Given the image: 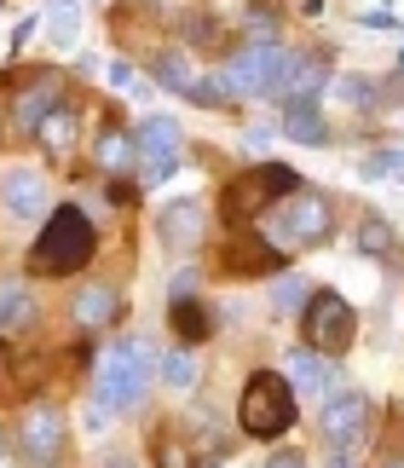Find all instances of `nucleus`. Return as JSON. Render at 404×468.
I'll return each instance as SVG.
<instances>
[{
	"label": "nucleus",
	"instance_id": "obj_22",
	"mask_svg": "<svg viewBox=\"0 0 404 468\" xmlns=\"http://www.w3.org/2000/svg\"><path fill=\"white\" fill-rule=\"evenodd\" d=\"M197 376H202V370H197L191 347H174L168 358H162V382H168L174 393H191V388H197Z\"/></svg>",
	"mask_w": 404,
	"mask_h": 468
},
{
	"label": "nucleus",
	"instance_id": "obj_2",
	"mask_svg": "<svg viewBox=\"0 0 404 468\" xmlns=\"http://www.w3.org/2000/svg\"><path fill=\"white\" fill-rule=\"evenodd\" d=\"M237 422L249 440H283L295 428V382L283 370H254L237 393Z\"/></svg>",
	"mask_w": 404,
	"mask_h": 468
},
{
	"label": "nucleus",
	"instance_id": "obj_32",
	"mask_svg": "<svg viewBox=\"0 0 404 468\" xmlns=\"http://www.w3.org/2000/svg\"><path fill=\"white\" fill-rule=\"evenodd\" d=\"M399 168V156L393 151H381V156H364V179H376V174H393Z\"/></svg>",
	"mask_w": 404,
	"mask_h": 468
},
{
	"label": "nucleus",
	"instance_id": "obj_24",
	"mask_svg": "<svg viewBox=\"0 0 404 468\" xmlns=\"http://www.w3.org/2000/svg\"><path fill=\"white\" fill-rule=\"evenodd\" d=\"M306 301H312L306 278H295V272H278V283H271V307H278V313H295V307H306Z\"/></svg>",
	"mask_w": 404,
	"mask_h": 468
},
{
	"label": "nucleus",
	"instance_id": "obj_3",
	"mask_svg": "<svg viewBox=\"0 0 404 468\" xmlns=\"http://www.w3.org/2000/svg\"><path fill=\"white\" fill-rule=\"evenodd\" d=\"M301 186H306V179L295 168H283V162H260V168L237 174L231 186H226L219 214H226V226H249V220H260V214H271L283 197H295Z\"/></svg>",
	"mask_w": 404,
	"mask_h": 468
},
{
	"label": "nucleus",
	"instance_id": "obj_7",
	"mask_svg": "<svg viewBox=\"0 0 404 468\" xmlns=\"http://www.w3.org/2000/svg\"><path fill=\"white\" fill-rule=\"evenodd\" d=\"M17 452H24L35 468H58L64 457V410L58 405H29L17 417Z\"/></svg>",
	"mask_w": 404,
	"mask_h": 468
},
{
	"label": "nucleus",
	"instance_id": "obj_36",
	"mask_svg": "<svg viewBox=\"0 0 404 468\" xmlns=\"http://www.w3.org/2000/svg\"><path fill=\"white\" fill-rule=\"evenodd\" d=\"M104 468H139L133 457H104Z\"/></svg>",
	"mask_w": 404,
	"mask_h": 468
},
{
	"label": "nucleus",
	"instance_id": "obj_9",
	"mask_svg": "<svg viewBox=\"0 0 404 468\" xmlns=\"http://www.w3.org/2000/svg\"><path fill=\"white\" fill-rule=\"evenodd\" d=\"M370 417H376V405H370V393H358V388L324 399V417H318L324 445H358L364 434H370Z\"/></svg>",
	"mask_w": 404,
	"mask_h": 468
},
{
	"label": "nucleus",
	"instance_id": "obj_12",
	"mask_svg": "<svg viewBox=\"0 0 404 468\" xmlns=\"http://www.w3.org/2000/svg\"><path fill=\"white\" fill-rule=\"evenodd\" d=\"M226 266L237 278H278L283 272V249L271 238H231L226 243Z\"/></svg>",
	"mask_w": 404,
	"mask_h": 468
},
{
	"label": "nucleus",
	"instance_id": "obj_35",
	"mask_svg": "<svg viewBox=\"0 0 404 468\" xmlns=\"http://www.w3.org/2000/svg\"><path fill=\"white\" fill-rule=\"evenodd\" d=\"M0 370H12V341L0 335Z\"/></svg>",
	"mask_w": 404,
	"mask_h": 468
},
{
	"label": "nucleus",
	"instance_id": "obj_4",
	"mask_svg": "<svg viewBox=\"0 0 404 468\" xmlns=\"http://www.w3.org/2000/svg\"><path fill=\"white\" fill-rule=\"evenodd\" d=\"M329 231H335V203H329L324 191L301 186L295 197H283V203L271 208L266 238L278 249H318V243H329Z\"/></svg>",
	"mask_w": 404,
	"mask_h": 468
},
{
	"label": "nucleus",
	"instance_id": "obj_15",
	"mask_svg": "<svg viewBox=\"0 0 404 468\" xmlns=\"http://www.w3.org/2000/svg\"><path fill=\"white\" fill-rule=\"evenodd\" d=\"M329 87V52H301L295 58V69H289V81L278 87V104H295V99H312L318 104V93Z\"/></svg>",
	"mask_w": 404,
	"mask_h": 468
},
{
	"label": "nucleus",
	"instance_id": "obj_30",
	"mask_svg": "<svg viewBox=\"0 0 404 468\" xmlns=\"http://www.w3.org/2000/svg\"><path fill=\"white\" fill-rule=\"evenodd\" d=\"M52 35H58V41H69V35H76V6H69V0H58V17H52Z\"/></svg>",
	"mask_w": 404,
	"mask_h": 468
},
{
	"label": "nucleus",
	"instance_id": "obj_13",
	"mask_svg": "<svg viewBox=\"0 0 404 468\" xmlns=\"http://www.w3.org/2000/svg\"><path fill=\"white\" fill-rule=\"evenodd\" d=\"M122 313V295L116 283H81L76 301H69V318H76V330H110Z\"/></svg>",
	"mask_w": 404,
	"mask_h": 468
},
{
	"label": "nucleus",
	"instance_id": "obj_31",
	"mask_svg": "<svg viewBox=\"0 0 404 468\" xmlns=\"http://www.w3.org/2000/svg\"><path fill=\"white\" fill-rule=\"evenodd\" d=\"M260 468H306V452H295V445H283V452H271Z\"/></svg>",
	"mask_w": 404,
	"mask_h": 468
},
{
	"label": "nucleus",
	"instance_id": "obj_27",
	"mask_svg": "<svg viewBox=\"0 0 404 468\" xmlns=\"http://www.w3.org/2000/svg\"><path fill=\"white\" fill-rule=\"evenodd\" d=\"M110 417H116V405H110V399H99V393L81 405V422H87V434H104V428H110Z\"/></svg>",
	"mask_w": 404,
	"mask_h": 468
},
{
	"label": "nucleus",
	"instance_id": "obj_10",
	"mask_svg": "<svg viewBox=\"0 0 404 468\" xmlns=\"http://www.w3.org/2000/svg\"><path fill=\"white\" fill-rule=\"evenodd\" d=\"M0 203H6L17 220H41L52 208V186L41 168H24V162H12L6 174H0Z\"/></svg>",
	"mask_w": 404,
	"mask_h": 468
},
{
	"label": "nucleus",
	"instance_id": "obj_20",
	"mask_svg": "<svg viewBox=\"0 0 404 468\" xmlns=\"http://www.w3.org/2000/svg\"><path fill=\"white\" fill-rule=\"evenodd\" d=\"M0 330H35V301L24 283H0Z\"/></svg>",
	"mask_w": 404,
	"mask_h": 468
},
{
	"label": "nucleus",
	"instance_id": "obj_33",
	"mask_svg": "<svg viewBox=\"0 0 404 468\" xmlns=\"http://www.w3.org/2000/svg\"><path fill=\"white\" fill-rule=\"evenodd\" d=\"M197 295V272H174V301H191Z\"/></svg>",
	"mask_w": 404,
	"mask_h": 468
},
{
	"label": "nucleus",
	"instance_id": "obj_16",
	"mask_svg": "<svg viewBox=\"0 0 404 468\" xmlns=\"http://www.w3.org/2000/svg\"><path fill=\"white\" fill-rule=\"evenodd\" d=\"M283 139H295V145H329V122L312 99H295L283 104Z\"/></svg>",
	"mask_w": 404,
	"mask_h": 468
},
{
	"label": "nucleus",
	"instance_id": "obj_38",
	"mask_svg": "<svg viewBox=\"0 0 404 468\" xmlns=\"http://www.w3.org/2000/svg\"><path fill=\"white\" fill-rule=\"evenodd\" d=\"M399 69H404V58H399Z\"/></svg>",
	"mask_w": 404,
	"mask_h": 468
},
{
	"label": "nucleus",
	"instance_id": "obj_6",
	"mask_svg": "<svg viewBox=\"0 0 404 468\" xmlns=\"http://www.w3.org/2000/svg\"><path fill=\"white\" fill-rule=\"evenodd\" d=\"M353 335H358V313L346 307V295L312 290V301L301 307V341L306 347L324 353V358H341L346 347H353Z\"/></svg>",
	"mask_w": 404,
	"mask_h": 468
},
{
	"label": "nucleus",
	"instance_id": "obj_37",
	"mask_svg": "<svg viewBox=\"0 0 404 468\" xmlns=\"http://www.w3.org/2000/svg\"><path fill=\"white\" fill-rule=\"evenodd\" d=\"M376 468H404V457H399V452H388V457H381Z\"/></svg>",
	"mask_w": 404,
	"mask_h": 468
},
{
	"label": "nucleus",
	"instance_id": "obj_11",
	"mask_svg": "<svg viewBox=\"0 0 404 468\" xmlns=\"http://www.w3.org/2000/svg\"><path fill=\"white\" fill-rule=\"evenodd\" d=\"M283 370H289V382H295V393H318V399H335V393H341L335 358H324V353H312V347H295V353L283 358Z\"/></svg>",
	"mask_w": 404,
	"mask_h": 468
},
{
	"label": "nucleus",
	"instance_id": "obj_8",
	"mask_svg": "<svg viewBox=\"0 0 404 468\" xmlns=\"http://www.w3.org/2000/svg\"><path fill=\"white\" fill-rule=\"evenodd\" d=\"M139 162H144V186H162L179 168V122L174 116H144L139 122Z\"/></svg>",
	"mask_w": 404,
	"mask_h": 468
},
{
	"label": "nucleus",
	"instance_id": "obj_14",
	"mask_svg": "<svg viewBox=\"0 0 404 468\" xmlns=\"http://www.w3.org/2000/svg\"><path fill=\"white\" fill-rule=\"evenodd\" d=\"M156 238L168 249H197V238H202V203H191V197L168 203L156 214Z\"/></svg>",
	"mask_w": 404,
	"mask_h": 468
},
{
	"label": "nucleus",
	"instance_id": "obj_21",
	"mask_svg": "<svg viewBox=\"0 0 404 468\" xmlns=\"http://www.w3.org/2000/svg\"><path fill=\"white\" fill-rule=\"evenodd\" d=\"M133 151H139V139H127L116 122H104V128H99V145H93L99 168H127V162H133Z\"/></svg>",
	"mask_w": 404,
	"mask_h": 468
},
{
	"label": "nucleus",
	"instance_id": "obj_28",
	"mask_svg": "<svg viewBox=\"0 0 404 468\" xmlns=\"http://www.w3.org/2000/svg\"><path fill=\"white\" fill-rule=\"evenodd\" d=\"M335 93H341L346 104H358V111H364V104H376V99H370V93H376V87H370V81H364V76H346V81L335 87Z\"/></svg>",
	"mask_w": 404,
	"mask_h": 468
},
{
	"label": "nucleus",
	"instance_id": "obj_39",
	"mask_svg": "<svg viewBox=\"0 0 404 468\" xmlns=\"http://www.w3.org/2000/svg\"><path fill=\"white\" fill-rule=\"evenodd\" d=\"M0 6H6V0H0Z\"/></svg>",
	"mask_w": 404,
	"mask_h": 468
},
{
	"label": "nucleus",
	"instance_id": "obj_5",
	"mask_svg": "<svg viewBox=\"0 0 404 468\" xmlns=\"http://www.w3.org/2000/svg\"><path fill=\"white\" fill-rule=\"evenodd\" d=\"M144 376H151V347H144L139 335L110 341L104 358H99V399H110L116 410H139Z\"/></svg>",
	"mask_w": 404,
	"mask_h": 468
},
{
	"label": "nucleus",
	"instance_id": "obj_26",
	"mask_svg": "<svg viewBox=\"0 0 404 468\" xmlns=\"http://www.w3.org/2000/svg\"><path fill=\"white\" fill-rule=\"evenodd\" d=\"M243 29H249V35H260V41H271V29H278V12H271V6H260V0H254V6L243 12Z\"/></svg>",
	"mask_w": 404,
	"mask_h": 468
},
{
	"label": "nucleus",
	"instance_id": "obj_34",
	"mask_svg": "<svg viewBox=\"0 0 404 468\" xmlns=\"http://www.w3.org/2000/svg\"><path fill=\"white\" fill-rule=\"evenodd\" d=\"M110 81H116V87H139V69L133 64H110Z\"/></svg>",
	"mask_w": 404,
	"mask_h": 468
},
{
	"label": "nucleus",
	"instance_id": "obj_19",
	"mask_svg": "<svg viewBox=\"0 0 404 468\" xmlns=\"http://www.w3.org/2000/svg\"><path fill=\"white\" fill-rule=\"evenodd\" d=\"M174 335H179V347H197V341H208L214 335V318L208 307L191 295V301H174Z\"/></svg>",
	"mask_w": 404,
	"mask_h": 468
},
{
	"label": "nucleus",
	"instance_id": "obj_23",
	"mask_svg": "<svg viewBox=\"0 0 404 468\" xmlns=\"http://www.w3.org/2000/svg\"><path fill=\"white\" fill-rule=\"evenodd\" d=\"M156 81H168L174 87V93H191V87H197V76H191V64L186 58H179V52H156Z\"/></svg>",
	"mask_w": 404,
	"mask_h": 468
},
{
	"label": "nucleus",
	"instance_id": "obj_25",
	"mask_svg": "<svg viewBox=\"0 0 404 468\" xmlns=\"http://www.w3.org/2000/svg\"><path fill=\"white\" fill-rule=\"evenodd\" d=\"M358 249H364V255H388V249H393V226L388 220H364Z\"/></svg>",
	"mask_w": 404,
	"mask_h": 468
},
{
	"label": "nucleus",
	"instance_id": "obj_17",
	"mask_svg": "<svg viewBox=\"0 0 404 468\" xmlns=\"http://www.w3.org/2000/svg\"><path fill=\"white\" fill-rule=\"evenodd\" d=\"M35 139H41V151H52V156H64L69 145L81 139V122H76V104H58L41 128H35Z\"/></svg>",
	"mask_w": 404,
	"mask_h": 468
},
{
	"label": "nucleus",
	"instance_id": "obj_29",
	"mask_svg": "<svg viewBox=\"0 0 404 468\" xmlns=\"http://www.w3.org/2000/svg\"><path fill=\"white\" fill-rule=\"evenodd\" d=\"M329 468H364V440L358 445H329Z\"/></svg>",
	"mask_w": 404,
	"mask_h": 468
},
{
	"label": "nucleus",
	"instance_id": "obj_1",
	"mask_svg": "<svg viewBox=\"0 0 404 468\" xmlns=\"http://www.w3.org/2000/svg\"><path fill=\"white\" fill-rule=\"evenodd\" d=\"M93 249H99V238H93V220H87L81 208H52V220H47V231L35 238V249H29V272L35 278H69V272H81L87 261H93Z\"/></svg>",
	"mask_w": 404,
	"mask_h": 468
},
{
	"label": "nucleus",
	"instance_id": "obj_18",
	"mask_svg": "<svg viewBox=\"0 0 404 468\" xmlns=\"http://www.w3.org/2000/svg\"><path fill=\"white\" fill-rule=\"evenodd\" d=\"M151 463L156 468H197V445H191V428L179 434V428H162L151 440Z\"/></svg>",
	"mask_w": 404,
	"mask_h": 468
}]
</instances>
